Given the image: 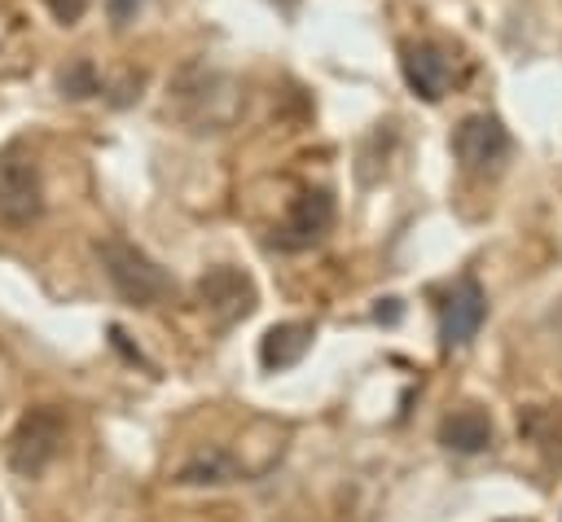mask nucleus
<instances>
[{"mask_svg": "<svg viewBox=\"0 0 562 522\" xmlns=\"http://www.w3.org/2000/svg\"><path fill=\"white\" fill-rule=\"evenodd\" d=\"M329 224H334V197L325 189H307L290 202V211L277 228V246L281 250H307L329 232Z\"/></svg>", "mask_w": 562, "mask_h": 522, "instance_id": "6", "label": "nucleus"}, {"mask_svg": "<svg viewBox=\"0 0 562 522\" xmlns=\"http://www.w3.org/2000/svg\"><path fill=\"white\" fill-rule=\"evenodd\" d=\"M483 316H487V294H483V285H479L474 276L452 281V290H448L443 303H439V338H443V347H448V351H452V347H465V342L479 333Z\"/></svg>", "mask_w": 562, "mask_h": 522, "instance_id": "4", "label": "nucleus"}, {"mask_svg": "<svg viewBox=\"0 0 562 522\" xmlns=\"http://www.w3.org/2000/svg\"><path fill=\"white\" fill-rule=\"evenodd\" d=\"M452 154L461 158V167L470 171H492L505 162L509 154V132L501 127V118L492 114H470L457 132H452Z\"/></svg>", "mask_w": 562, "mask_h": 522, "instance_id": "5", "label": "nucleus"}, {"mask_svg": "<svg viewBox=\"0 0 562 522\" xmlns=\"http://www.w3.org/2000/svg\"><path fill=\"white\" fill-rule=\"evenodd\" d=\"M237 474H246V469H237V461L228 452L211 447V452H198L193 461H184L176 469V483H233Z\"/></svg>", "mask_w": 562, "mask_h": 522, "instance_id": "11", "label": "nucleus"}, {"mask_svg": "<svg viewBox=\"0 0 562 522\" xmlns=\"http://www.w3.org/2000/svg\"><path fill=\"white\" fill-rule=\"evenodd\" d=\"M97 259H101L105 281L114 285V294H119L123 303H132V307H154V303L171 298V290H176L171 276H167L140 246H132V241H123V237L97 241Z\"/></svg>", "mask_w": 562, "mask_h": 522, "instance_id": "1", "label": "nucleus"}, {"mask_svg": "<svg viewBox=\"0 0 562 522\" xmlns=\"http://www.w3.org/2000/svg\"><path fill=\"white\" fill-rule=\"evenodd\" d=\"M48 4V13L61 22V26H75L83 13H88V0H44Z\"/></svg>", "mask_w": 562, "mask_h": 522, "instance_id": "13", "label": "nucleus"}, {"mask_svg": "<svg viewBox=\"0 0 562 522\" xmlns=\"http://www.w3.org/2000/svg\"><path fill=\"white\" fill-rule=\"evenodd\" d=\"M140 4H145V0H105V9H110V22H114V26H127V22L140 13Z\"/></svg>", "mask_w": 562, "mask_h": 522, "instance_id": "14", "label": "nucleus"}, {"mask_svg": "<svg viewBox=\"0 0 562 522\" xmlns=\"http://www.w3.org/2000/svg\"><path fill=\"white\" fill-rule=\"evenodd\" d=\"M439 439H443L448 447H457V452H483V447L492 443V421H487L479 408H461V412H452V417L443 421Z\"/></svg>", "mask_w": 562, "mask_h": 522, "instance_id": "10", "label": "nucleus"}, {"mask_svg": "<svg viewBox=\"0 0 562 522\" xmlns=\"http://www.w3.org/2000/svg\"><path fill=\"white\" fill-rule=\"evenodd\" d=\"M198 294H202V307L215 316V325H233L237 316H250L255 307V290L237 268H211Z\"/></svg>", "mask_w": 562, "mask_h": 522, "instance_id": "7", "label": "nucleus"}, {"mask_svg": "<svg viewBox=\"0 0 562 522\" xmlns=\"http://www.w3.org/2000/svg\"><path fill=\"white\" fill-rule=\"evenodd\" d=\"M400 66H404V83L422 101H439L452 88V57L439 44H408Z\"/></svg>", "mask_w": 562, "mask_h": 522, "instance_id": "8", "label": "nucleus"}, {"mask_svg": "<svg viewBox=\"0 0 562 522\" xmlns=\"http://www.w3.org/2000/svg\"><path fill=\"white\" fill-rule=\"evenodd\" d=\"M312 320H285V325H272L259 342V364L263 368H290L303 360V351L312 347Z\"/></svg>", "mask_w": 562, "mask_h": 522, "instance_id": "9", "label": "nucleus"}, {"mask_svg": "<svg viewBox=\"0 0 562 522\" xmlns=\"http://www.w3.org/2000/svg\"><path fill=\"white\" fill-rule=\"evenodd\" d=\"M92 92H101V79H97V70H92V61H75V66H66L61 70V97H92Z\"/></svg>", "mask_w": 562, "mask_h": 522, "instance_id": "12", "label": "nucleus"}, {"mask_svg": "<svg viewBox=\"0 0 562 522\" xmlns=\"http://www.w3.org/2000/svg\"><path fill=\"white\" fill-rule=\"evenodd\" d=\"M44 215V184L26 140H9L0 149V224L31 228Z\"/></svg>", "mask_w": 562, "mask_h": 522, "instance_id": "2", "label": "nucleus"}, {"mask_svg": "<svg viewBox=\"0 0 562 522\" xmlns=\"http://www.w3.org/2000/svg\"><path fill=\"white\" fill-rule=\"evenodd\" d=\"M61 439H66V417L53 404H40V408L22 412L18 430L9 434V465H13V474H22V478L44 474L48 461L61 452Z\"/></svg>", "mask_w": 562, "mask_h": 522, "instance_id": "3", "label": "nucleus"}]
</instances>
